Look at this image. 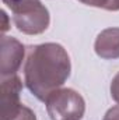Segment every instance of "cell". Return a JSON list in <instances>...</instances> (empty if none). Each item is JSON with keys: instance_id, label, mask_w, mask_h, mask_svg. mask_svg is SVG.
I'll use <instances>...</instances> for the list:
<instances>
[{"instance_id": "3957f363", "label": "cell", "mask_w": 119, "mask_h": 120, "mask_svg": "<svg viewBox=\"0 0 119 120\" xmlns=\"http://www.w3.org/2000/svg\"><path fill=\"white\" fill-rule=\"evenodd\" d=\"M45 103L51 120H81L86 113L84 98L73 88L56 90Z\"/></svg>"}, {"instance_id": "9c48e42d", "label": "cell", "mask_w": 119, "mask_h": 120, "mask_svg": "<svg viewBox=\"0 0 119 120\" xmlns=\"http://www.w3.org/2000/svg\"><path fill=\"white\" fill-rule=\"evenodd\" d=\"M102 120H119V105L111 108V109L105 113V116H104Z\"/></svg>"}, {"instance_id": "277c9868", "label": "cell", "mask_w": 119, "mask_h": 120, "mask_svg": "<svg viewBox=\"0 0 119 120\" xmlns=\"http://www.w3.org/2000/svg\"><path fill=\"white\" fill-rule=\"evenodd\" d=\"M21 90L23 82L17 74L1 78V120H36V115L34 113V110L21 103Z\"/></svg>"}, {"instance_id": "7a4b0ae2", "label": "cell", "mask_w": 119, "mask_h": 120, "mask_svg": "<svg viewBox=\"0 0 119 120\" xmlns=\"http://www.w3.org/2000/svg\"><path fill=\"white\" fill-rule=\"evenodd\" d=\"M11 13L16 28L25 35H39L48 30L51 15L41 0H1Z\"/></svg>"}, {"instance_id": "6da1fadb", "label": "cell", "mask_w": 119, "mask_h": 120, "mask_svg": "<svg viewBox=\"0 0 119 120\" xmlns=\"http://www.w3.org/2000/svg\"><path fill=\"white\" fill-rule=\"evenodd\" d=\"M71 71V63L66 49L53 42L30 46L24 64V81L30 92L39 101L62 88Z\"/></svg>"}, {"instance_id": "ba28073f", "label": "cell", "mask_w": 119, "mask_h": 120, "mask_svg": "<svg viewBox=\"0 0 119 120\" xmlns=\"http://www.w3.org/2000/svg\"><path fill=\"white\" fill-rule=\"evenodd\" d=\"M111 96L119 105V73L112 78V82H111Z\"/></svg>"}, {"instance_id": "5b68a950", "label": "cell", "mask_w": 119, "mask_h": 120, "mask_svg": "<svg viewBox=\"0 0 119 120\" xmlns=\"http://www.w3.org/2000/svg\"><path fill=\"white\" fill-rule=\"evenodd\" d=\"M25 56L24 45L13 38L3 35L0 39V75L1 78L16 75Z\"/></svg>"}, {"instance_id": "52a82bcc", "label": "cell", "mask_w": 119, "mask_h": 120, "mask_svg": "<svg viewBox=\"0 0 119 120\" xmlns=\"http://www.w3.org/2000/svg\"><path fill=\"white\" fill-rule=\"evenodd\" d=\"M81 3L107 11H119V0H80Z\"/></svg>"}, {"instance_id": "8992f818", "label": "cell", "mask_w": 119, "mask_h": 120, "mask_svg": "<svg viewBox=\"0 0 119 120\" xmlns=\"http://www.w3.org/2000/svg\"><path fill=\"white\" fill-rule=\"evenodd\" d=\"M94 50L101 59H119V28H107L101 31L95 39Z\"/></svg>"}]
</instances>
